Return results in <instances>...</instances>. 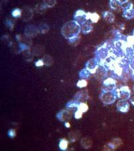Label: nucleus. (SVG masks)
Masks as SVG:
<instances>
[{
  "label": "nucleus",
  "instance_id": "obj_1",
  "mask_svg": "<svg viewBox=\"0 0 134 151\" xmlns=\"http://www.w3.org/2000/svg\"><path fill=\"white\" fill-rule=\"evenodd\" d=\"M80 31H81V26L75 20L64 24L61 29L62 36L67 39L79 36Z\"/></svg>",
  "mask_w": 134,
  "mask_h": 151
},
{
  "label": "nucleus",
  "instance_id": "obj_2",
  "mask_svg": "<svg viewBox=\"0 0 134 151\" xmlns=\"http://www.w3.org/2000/svg\"><path fill=\"white\" fill-rule=\"evenodd\" d=\"M112 47H113V44L111 45L108 42H105L97 48L95 52V58L98 61L99 65H101L102 63L108 57L110 54V50Z\"/></svg>",
  "mask_w": 134,
  "mask_h": 151
},
{
  "label": "nucleus",
  "instance_id": "obj_3",
  "mask_svg": "<svg viewBox=\"0 0 134 151\" xmlns=\"http://www.w3.org/2000/svg\"><path fill=\"white\" fill-rule=\"evenodd\" d=\"M99 97L103 104L111 105L113 104L118 98L117 90L115 89L114 91H107V90L103 89L101 94H100Z\"/></svg>",
  "mask_w": 134,
  "mask_h": 151
},
{
  "label": "nucleus",
  "instance_id": "obj_4",
  "mask_svg": "<svg viewBox=\"0 0 134 151\" xmlns=\"http://www.w3.org/2000/svg\"><path fill=\"white\" fill-rule=\"evenodd\" d=\"M91 13L90 12H87L86 13L84 10L82 9H79L76 12H75L74 15V20L79 24L81 26L84 25L85 24L87 23V21L90 19L91 18Z\"/></svg>",
  "mask_w": 134,
  "mask_h": 151
},
{
  "label": "nucleus",
  "instance_id": "obj_5",
  "mask_svg": "<svg viewBox=\"0 0 134 151\" xmlns=\"http://www.w3.org/2000/svg\"><path fill=\"white\" fill-rule=\"evenodd\" d=\"M118 93V98L123 100H130L131 93V90L128 86H123L119 89H116Z\"/></svg>",
  "mask_w": 134,
  "mask_h": 151
},
{
  "label": "nucleus",
  "instance_id": "obj_6",
  "mask_svg": "<svg viewBox=\"0 0 134 151\" xmlns=\"http://www.w3.org/2000/svg\"><path fill=\"white\" fill-rule=\"evenodd\" d=\"M72 109H74V108H67L62 109L57 114V119L61 122L69 121L72 116Z\"/></svg>",
  "mask_w": 134,
  "mask_h": 151
},
{
  "label": "nucleus",
  "instance_id": "obj_7",
  "mask_svg": "<svg viewBox=\"0 0 134 151\" xmlns=\"http://www.w3.org/2000/svg\"><path fill=\"white\" fill-rule=\"evenodd\" d=\"M103 89L107 91H114L117 89L116 81L112 77H107L103 81Z\"/></svg>",
  "mask_w": 134,
  "mask_h": 151
},
{
  "label": "nucleus",
  "instance_id": "obj_8",
  "mask_svg": "<svg viewBox=\"0 0 134 151\" xmlns=\"http://www.w3.org/2000/svg\"><path fill=\"white\" fill-rule=\"evenodd\" d=\"M99 64L96 58L90 59L86 63V69H88L91 74H95Z\"/></svg>",
  "mask_w": 134,
  "mask_h": 151
},
{
  "label": "nucleus",
  "instance_id": "obj_9",
  "mask_svg": "<svg viewBox=\"0 0 134 151\" xmlns=\"http://www.w3.org/2000/svg\"><path fill=\"white\" fill-rule=\"evenodd\" d=\"M122 144V141L120 138H115L112 140L111 142L107 143L106 145H105L103 150H115L117 148H118Z\"/></svg>",
  "mask_w": 134,
  "mask_h": 151
},
{
  "label": "nucleus",
  "instance_id": "obj_10",
  "mask_svg": "<svg viewBox=\"0 0 134 151\" xmlns=\"http://www.w3.org/2000/svg\"><path fill=\"white\" fill-rule=\"evenodd\" d=\"M117 108L120 112L127 113L130 110V104L127 100L120 99L117 103Z\"/></svg>",
  "mask_w": 134,
  "mask_h": 151
},
{
  "label": "nucleus",
  "instance_id": "obj_11",
  "mask_svg": "<svg viewBox=\"0 0 134 151\" xmlns=\"http://www.w3.org/2000/svg\"><path fill=\"white\" fill-rule=\"evenodd\" d=\"M21 18L25 22L31 20L33 18V9L29 8V7H26V8H24L22 10H21Z\"/></svg>",
  "mask_w": 134,
  "mask_h": 151
},
{
  "label": "nucleus",
  "instance_id": "obj_12",
  "mask_svg": "<svg viewBox=\"0 0 134 151\" xmlns=\"http://www.w3.org/2000/svg\"><path fill=\"white\" fill-rule=\"evenodd\" d=\"M24 34H25V35L28 36V37H34V36L37 35L38 34H39L38 28L34 25L28 26L25 28Z\"/></svg>",
  "mask_w": 134,
  "mask_h": 151
},
{
  "label": "nucleus",
  "instance_id": "obj_13",
  "mask_svg": "<svg viewBox=\"0 0 134 151\" xmlns=\"http://www.w3.org/2000/svg\"><path fill=\"white\" fill-rule=\"evenodd\" d=\"M89 98V94L87 92V90H82V91H79L76 93L75 96V99L77 100L80 102H82V101H85L88 99Z\"/></svg>",
  "mask_w": 134,
  "mask_h": 151
},
{
  "label": "nucleus",
  "instance_id": "obj_14",
  "mask_svg": "<svg viewBox=\"0 0 134 151\" xmlns=\"http://www.w3.org/2000/svg\"><path fill=\"white\" fill-rule=\"evenodd\" d=\"M107 73H108V71H107L106 69L101 66V65H99L98 69H97L96 71V75L97 77L100 79H103L107 76Z\"/></svg>",
  "mask_w": 134,
  "mask_h": 151
},
{
  "label": "nucleus",
  "instance_id": "obj_15",
  "mask_svg": "<svg viewBox=\"0 0 134 151\" xmlns=\"http://www.w3.org/2000/svg\"><path fill=\"white\" fill-rule=\"evenodd\" d=\"M103 17L105 20L109 23H113L115 21V16L111 12L105 11L103 12Z\"/></svg>",
  "mask_w": 134,
  "mask_h": 151
},
{
  "label": "nucleus",
  "instance_id": "obj_16",
  "mask_svg": "<svg viewBox=\"0 0 134 151\" xmlns=\"http://www.w3.org/2000/svg\"><path fill=\"white\" fill-rule=\"evenodd\" d=\"M119 2H120V4H121V9H123V11L133 9V5L132 4V2L128 1V0H124V1L119 0Z\"/></svg>",
  "mask_w": 134,
  "mask_h": 151
},
{
  "label": "nucleus",
  "instance_id": "obj_17",
  "mask_svg": "<svg viewBox=\"0 0 134 151\" xmlns=\"http://www.w3.org/2000/svg\"><path fill=\"white\" fill-rule=\"evenodd\" d=\"M109 6H110V8L113 10L115 11L119 10V9H121V4L118 0H111L109 1Z\"/></svg>",
  "mask_w": 134,
  "mask_h": 151
},
{
  "label": "nucleus",
  "instance_id": "obj_18",
  "mask_svg": "<svg viewBox=\"0 0 134 151\" xmlns=\"http://www.w3.org/2000/svg\"><path fill=\"white\" fill-rule=\"evenodd\" d=\"M91 73H90L89 70L88 69H87L86 68L84 69H82V70H80L79 73V77L81 79H85V80H87L90 78V76H91Z\"/></svg>",
  "mask_w": 134,
  "mask_h": 151
},
{
  "label": "nucleus",
  "instance_id": "obj_19",
  "mask_svg": "<svg viewBox=\"0 0 134 151\" xmlns=\"http://www.w3.org/2000/svg\"><path fill=\"white\" fill-rule=\"evenodd\" d=\"M123 16L128 19L134 18V9L133 8L131 9H129V10L123 11Z\"/></svg>",
  "mask_w": 134,
  "mask_h": 151
},
{
  "label": "nucleus",
  "instance_id": "obj_20",
  "mask_svg": "<svg viewBox=\"0 0 134 151\" xmlns=\"http://www.w3.org/2000/svg\"><path fill=\"white\" fill-rule=\"evenodd\" d=\"M92 30V26L91 24L86 23L81 26V31L84 34H89Z\"/></svg>",
  "mask_w": 134,
  "mask_h": 151
},
{
  "label": "nucleus",
  "instance_id": "obj_21",
  "mask_svg": "<svg viewBox=\"0 0 134 151\" xmlns=\"http://www.w3.org/2000/svg\"><path fill=\"white\" fill-rule=\"evenodd\" d=\"M42 60L44 65H46V66H50V65H52V63H54V60L52 58V57L48 55H46L43 57Z\"/></svg>",
  "mask_w": 134,
  "mask_h": 151
},
{
  "label": "nucleus",
  "instance_id": "obj_22",
  "mask_svg": "<svg viewBox=\"0 0 134 151\" xmlns=\"http://www.w3.org/2000/svg\"><path fill=\"white\" fill-rule=\"evenodd\" d=\"M80 104V101L75 100V99H73V100H71L68 102V103L66 104V108H77L79 106V105Z\"/></svg>",
  "mask_w": 134,
  "mask_h": 151
},
{
  "label": "nucleus",
  "instance_id": "obj_23",
  "mask_svg": "<svg viewBox=\"0 0 134 151\" xmlns=\"http://www.w3.org/2000/svg\"><path fill=\"white\" fill-rule=\"evenodd\" d=\"M81 145L82 147L87 149V148H89L92 147V141L89 138H85L81 140Z\"/></svg>",
  "mask_w": 134,
  "mask_h": 151
},
{
  "label": "nucleus",
  "instance_id": "obj_24",
  "mask_svg": "<svg viewBox=\"0 0 134 151\" xmlns=\"http://www.w3.org/2000/svg\"><path fill=\"white\" fill-rule=\"evenodd\" d=\"M38 28L39 33H41V34H46L48 30H49V26L46 24H40Z\"/></svg>",
  "mask_w": 134,
  "mask_h": 151
},
{
  "label": "nucleus",
  "instance_id": "obj_25",
  "mask_svg": "<svg viewBox=\"0 0 134 151\" xmlns=\"http://www.w3.org/2000/svg\"><path fill=\"white\" fill-rule=\"evenodd\" d=\"M68 144H69V142L66 140L64 139V138H62L60 140L59 142V148L60 150H66L68 148Z\"/></svg>",
  "mask_w": 134,
  "mask_h": 151
},
{
  "label": "nucleus",
  "instance_id": "obj_26",
  "mask_svg": "<svg viewBox=\"0 0 134 151\" xmlns=\"http://www.w3.org/2000/svg\"><path fill=\"white\" fill-rule=\"evenodd\" d=\"M114 35H115V40H121L126 41L127 36L123 35V34H121L120 32L118 30L115 31V33H114Z\"/></svg>",
  "mask_w": 134,
  "mask_h": 151
},
{
  "label": "nucleus",
  "instance_id": "obj_27",
  "mask_svg": "<svg viewBox=\"0 0 134 151\" xmlns=\"http://www.w3.org/2000/svg\"><path fill=\"white\" fill-rule=\"evenodd\" d=\"M77 109H79L80 111H81L82 113H84V112H86V111H87V110H88L89 106L88 105L84 103V102H80Z\"/></svg>",
  "mask_w": 134,
  "mask_h": 151
},
{
  "label": "nucleus",
  "instance_id": "obj_28",
  "mask_svg": "<svg viewBox=\"0 0 134 151\" xmlns=\"http://www.w3.org/2000/svg\"><path fill=\"white\" fill-rule=\"evenodd\" d=\"M40 46H36V47L34 48L32 53V54H34L36 56H40L42 53L44 52V47H42L41 48H39Z\"/></svg>",
  "mask_w": 134,
  "mask_h": 151
},
{
  "label": "nucleus",
  "instance_id": "obj_29",
  "mask_svg": "<svg viewBox=\"0 0 134 151\" xmlns=\"http://www.w3.org/2000/svg\"><path fill=\"white\" fill-rule=\"evenodd\" d=\"M80 38L79 36H75V37H72L71 38L69 39V43L70 45H77L80 42Z\"/></svg>",
  "mask_w": 134,
  "mask_h": 151
},
{
  "label": "nucleus",
  "instance_id": "obj_30",
  "mask_svg": "<svg viewBox=\"0 0 134 151\" xmlns=\"http://www.w3.org/2000/svg\"><path fill=\"white\" fill-rule=\"evenodd\" d=\"M11 16L14 18H19L21 16V10L19 8H15L11 11Z\"/></svg>",
  "mask_w": 134,
  "mask_h": 151
},
{
  "label": "nucleus",
  "instance_id": "obj_31",
  "mask_svg": "<svg viewBox=\"0 0 134 151\" xmlns=\"http://www.w3.org/2000/svg\"><path fill=\"white\" fill-rule=\"evenodd\" d=\"M77 132H72L69 134V138L71 142H75L79 138V134H77Z\"/></svg>",
  "mask_w": 134,
  "mask_h": 151
},
{
  "label": "nucleus",
  "instance_id": "obj_32",
  "mask_svg": "<svg viewBox=\"0 0 134 151\" xmlns=\"http://www.w3.org/2000/svg\"><path fill=\"white\" fill-rule=\"evenodd\" d=\"M43 4L44 5L45 8H52L57 4V1H52V0H50V1H43Z\"/></svg>",
  "mask_w": 134,
  "mask_h": 151
},
{
  "label": "nucleus",
  "instance_id": "obj_33",
  "mask_svg": "<svg viewBox=\"0 0 134 151\" xmlns=\"http://www.w3.org/2000/svg\"><path fill=\"white\" fill-rule=\"evenodd\" d=\"M99 18L100 17L99 16V14H97V13H92L91 14L90 19H91L92 23H97V22L99 21Z\"/></svg>",
  "mask_w": 134,
  "mask_h": 151
},
{
  "label": "nucleus",
  "instance_id": "obj_34",
  "mask_svg": "<svg viewBox=\"0 0 134 151\" xmlns=\"http://www.w3.org/2000/svg\"><path fill=\"white\" fill-rule=\"evenodd\" d=\"M87 85V80H85V79L79 80L77 83V86L78 87H80V88H82V87H86Z\"/></svg>",
  "mask_w": 134,
  "mask_h": 151
},
{
  "label": "nucleus",
  "instance_id": "obj_35",
  "mask_svg": "<svg viewBox=\"0 0 134 151\" xmlns=\"http://www.w3.org/2000/svg\"><path fill=\"white\" fill-rule=\"evenodd\" d=\"M126 42L129 46H132L134 45V36H127Z\"/></svg>",
  "mask_w": 134,
  "mask_h": 151
},
{
  "label": "nucleus",
  "instance_id": "obj_36",
  "mask_svg": "<svg viewBox=\"0 0 134 151\" xmlns=\"http://www.w3.org/2000/svg\"><path fill=\"white\" fill-rule=\"evenodd\" d=\"M75 114H74V116H75V119H77V120H79V119H80V118H82V113L81 111H80L79 109H77V110H76V111H75V113H74Z\"/></svg>",
  "mask_w": 134,
  "mask_h": 151
},
{
  "label": "nucleus",
  "instance_id": "obj_37",
  "mask_svg": "<svg viewBox=\"0 0 134 151\" xmlns=\"http://www.w3.org/2000/svg\"><path fill=\"white\" fill-rule=\"evenodd\" d=\"M6 25L7 26V27H8L9 30H13L14 24L13 22L10 20V19H7V20L6 21Z\"/></svg>",
  "mask_w": 134,
  "mask_h": 151
},
{
  "label": "nucleus",
  "instance_id": "obj_38",
  "mask_svg": "<svg viewBox=\"0 0 134 151\" xmlns=\"http://www.w3.org/2000/svg\"><path fill=\"white\" fill-rule=\"evenodd\" d=\"M19 48L20 49V51H24V50H29V46H28L24 43H19Z\"/></svg>",
  "mask_w": 134,
  "mask_h": 151
},
{
  "label": "nucleus",
  "instance_id": "obj_39",
  "mask_svg": "<svg viewBox=\"0 0 134 151\" xmlns=\"http://www.w3.org/2000/svg\"><path fill=\"white\" fill-rule=\"evenodd\" d=\"M8 135L9 137L11 138H13L15 137L16 135V132L15 130H13V129H10V130H9V131L8 132Z\"/></svg>",
  "mask_w": 134,
  "mask_h": 151
},
{
  "label": "nucleus",
  "instance_id": "obj_40",
  "mask_svg": "<svg viewBox=\"0 0 134 151\" xmlns=\"http://www.w3.org/2000/svg\"><path fill=\"white\" fill-rule=\"evenodd\" d=\"M44 65V62H43V60H38V61H36V62L35 63V65H36V67H42Z\"/></svg>",
  "mask_w": 134,
  "mask_h": 151
},
{
  "label": "nucleus",
  "instance_id": "obj_41",
  "mask_svg": "<svg viewBox=\"0 0 134 151\" xmlns=\"http://www.w3.org/2000/svg\"><path fill=\"white\" fill-rule=\"evenodd\" d=\"M130 68L132 71H134V62H130Z\"/></svg>",
  "mask_w": 134,
  "mask_h": 151
},
{
  "label": "nucleus",
  "instance_id": "obj_42",
  "mask_svg": "<svg viewBox=\"0 0 134 151\" xmlns=\"http://www.w3.org/2000/svg\"><path fill=\"white\" fill-rule=\"evenodd\" d=\"M130 101L131 103L132 104L133 106H134V96L133 97H131H131H130Z\"/></svg>",
  "mask_w": 134,
  "mask_h": 151
},
{
  "label": "nucleus",
  "instance_id": "obj_43",
  "mask_svg": "<svg viewBox=\"0 0 134 151\" xmlns=\"http://www.w3.org/2000/svg\"><path fill=\"white\" fill-rule=\"evenodd\" d=\"M64 126H65V127H67V128H70V124H69V122H65Z\"/></svg>",
  "mask_w": 134,
  "mask_h": 151
},
{
  "label": "nucleus",
  "instance_id": "obj_44",
  "mask_svg": "<svg viewBox=\"0 0 134 151\" xmlns=\"http://www.w3.org/2000/svg\"><path fill=\"white\" fill-rule=\"evenodd\" d=\"M131 79L133 80V81H134V71H133L132 73H131Z\"/></svg>",
  "mask_w": 134,
  "mask_h": 151
},
{
  "label": "nucleus",
  "instance_id": "obj_45",
  "mask_svg": "<svg viewBox=\"0 0 134 151\" xmlns=\"http://www.w3.org/2000/svg\"><path fill=\"white\" fill-rule=\"evenodd\" d=\"M131 48H132V49H133V50L134 51V45H132V46H131Z\"/></svg>",
  "mask_w": 134,
  "mask_h": 151
},
{
  "label": "nucleus",
  "instance_id": "obj_46",
  "mask_svg": "<svg viewBox=\"0 0 134 151\" xmlns=\"http://www.w3.org/2000/svg\"><path fill=\"white\" fill-rule=\"evenodd\" d=\"M133 35L134 36V30H133Z\"/></svg>",
  "mask_w": 134,
  "mask_h": 151
},
{
  "label": "nucleus",
  "instance_id": "obj_47",
  "mask_svg": "<svg viewBox=\"0 0 134 151\" xmlns=\"http://www.w3.org/2000/svg\"><path fill=\"white\" fill-rule=\"evenodd\" d=\"M133 89H134V87H133Z\"/></svg>",
  "mask_w": 134,
  "mask_h": 151
}]
</instances>
